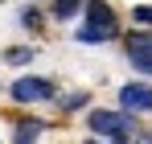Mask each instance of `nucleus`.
Returning a JSON list of instances; mask_svg holds the SVG:
<instances>
[{"label": "nucleus", "mask_w": 152, "mask_h": 144, "mask_svg": "<svg viewBox=\"0 0 152 144\" xmlns=\"http://www.w3.org/2000/svg\"><path fill=\"white\" fill-rule=\"evenodd\" d=\"M82 8H86V21H82V29L74 33L82 46H99V41H111V37L119 33V21H115V12H111L107 0H86Z\"/></svg>", "instance_id": "obj_1"}, {"label": "nucleus", "mask_w": 152, "mask_h": 144, "mask_svg": "<svg viewBox=\"0 0 152 144\" xmlns=\"http://www.w3.org/2000/svg\"><path fill=\"white\" fill-rule=\"evenodd\" d=\"M86 123H91V132H99L103 140H132L136 136V123H132V115H124V111H103V107H95L91 115H86Z\"/></svg>", "instance_id": "obj_2"}, {"label": "nucleus", "mask_w": 152, "mask_h": 144, "mask_svg": "<svg viewBox=\"0 0 152 144\" xmlns=\"http://www.w3.org/2000/svg\"><path fill=\"white\" fill-rule=\"evenodd\" d=\"M8 95L17 99V103H50L58 91H53V82H50V78H17Z\"/></svg>", "instance_id": "obj_3"}, {"label": "nucleus", "mask_w": 152, "mask_h": 144, "mask_svg": "<svg viewBox=\"0 0 152 144\" xmlns=\"http://www.w3.org/2000/svg\"><path fill=\"white\" fill-rule=\"evenodd\" d=\"M119 111H124V115L152 111V87L148 82H127V87H119Z\"/></svg>", "instance_id": "obj_4"}, {"label": "nucleus", "mask_w": 152, "mask_h": 144, "mask_svg": "<svg viewBox=\"0 0 152 144\" xmlns=\"http://www.w3.org/2000/svg\"><path fill=\"white\" fill-rule=\"evenodd\" d=\"M124 49H127V62L140 74H152V33H127Z\"/></svg>", "instance_id": "obj_5"}, {"label": "nucleus", "mask_w": 152, "mask_h": 144, "mask_svg": "<svg viewBox=\"0 0 152 144\" xmlns=\"http://www.w3.org/2000/svg\"><path fill=\"white\" fill-rule=\"evenodd\" d=\"M53 4V17L58 21H70V17H78V8L86 4V0H50Z\"/></svg>", "instance_id": "obj_6"}, {"label": "nucleus", "mask_w": 152, "mask_h": 144, "mask_svg": "<svg viewBox=\"0 0 152 144\" xmlns=\"http://www.w3.org/2000/svg\"><path fill=\"white\" fill-rule=\"evenodd\" d=\"M41 132H45L41 123H21V128H17V144H37Z\"/></svg>", "instance_id": "obj_7"}, {"label": "nucleus", "mask_w": 152, "mask_h": 144, "mask_svg": "<svg viewBox=\"0 0 152 144\" xmlns=\"http://www.w3.org/2000/svg\"><path fill=\"white\" fill-rule=\"evenodd\" d=\"M4 62H12V66H21V62H33V49H8V54H4Z\"/></svg>", "instance_id": "obj_8"}, {"label": "nucleus", "mask_w": 152, "mask_h": 144, "mask_svg": "<svg viewBox=\"0 0 152 144\" xmlns=\"http://www.w3.org/2000/svg\"><path fill=\"white\" fill-rule=\"evenodd\" d=\"M132 21H136V25H148V29H152V8H148V4H136V8H132Z\"/></svg>", "instance_id": "obj_9"}, {"label": "nucleus", "mask_w": 152, "mask_h": 144, "mask_svg": "<svg viewBox=\"0 0 152 144\" xmlns=\"http://www.w3.org/2000/svg\"><path fill=\"white\" fill-rule=\"evenodd\" d=\"M21 25H25V29H41V12H37V8H25V12H21Z\"/></svg>", "instance_id": "obj_10"}, {"label": "nucleus", "mask_w": 152, "mask_h": 144, "mask_svg": "<svg viewBox=\"0 0 152 144\" xmlns=\"http://www.w3.org/2000/svg\"><path fill=\"white\" fill-rule=\"evenodd\" d=\"M82 103H86V95H66V99H62V107H66V111H78Z\"/></svg>", "instance_id": "obj_11"}, {"label": "nucleus", "mask_w": 152, "mask_h": 144, "mask_svg": "<svg viewBox=\"0 0 152 144\" xmlns=\"http://www.w3.org/2000/svg\"><path fill=\"white\" fill-rule=\"evenodd\" d=\"M132 144H152V132H136V136H132Z\"/></svg>", "instance_id": "obj_12"}, {"label": "nucleus", "mask_w": 152, "mask_h": 144, "mask_svg": "<svg viewBox=\"0 0 152 144\" xmlns=\"http://www.w3.org/2000/svg\"><path fill=\"white\" fill-rule=\"evenodd\" d=\"M86 144H99V140H86Z\"/></svg>", "instance_id": "obj_13"}]
</instances>
